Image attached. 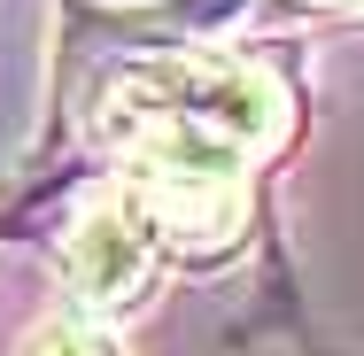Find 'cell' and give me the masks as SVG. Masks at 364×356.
I'll return each mask as SVG.
<instances>
[{
  "instance_id": "1",
  "label": "cell",
  "mask_w": 364,
  "mask_h": 356,
  "mask_svg": "<svg viewBox=\"0 0 364 356\" xmlns=\"http://www.w3.org/2000/svg\"><path fill=\"white\" fill-rule=\"evenodd\" d=\"M109 93L140 101L155 117H178L194 132H218L240 155H272L294 124L287 85L256 63H240V55H155V63H132Z\"/></svg>"
},
{
  "instance_id": "2",
  "label": "cell",
  "mask_w": 364,
  "mask_h": 356,
  "mask_svg": "<svg viewBox=\"0 0 364 356\" xmlns=\"http://www.w3.org/2000/svg\"><path fill=\"white\" fill-rule=\"evenodd\" d=\"M63 264H70V294L77 302H85L93 318H117V310L147 302L155 264H163V240H155V225H147V210L132 194H101V202L70 225Z\"/></svg>"
},
{
  "instance_id": "3",
  "label": "cell",
  "mask_w": 364,
  "mask_h": 356,
  "mask_svg": "<svg viewBox=\"0 0 364 356\" xmlns=\"http://www.w3.org/2000/svg\"><path fill=\"white\" fill-rule=\"evenodd\" d=\"M23 356H117V341H109L101 325H85V318H55V325L31 333Z\"/></svg>"
},
{
  "instance_id": "4",
  "label": "cell",
  "mask_w": 364,
  "mask_h": 356,
  "mask_svg": "<svg viewBox=\"0 0 364 356\" xmlns=\"http://www.w3.org/2000/svg\"><path fill=\"white\" fill-rule=\"evenodd\" d=\"M101 8H155V0H101Z\"/></svg>"
},
{
  "instance_id": "5",
  "label": "cell",
  "mask_w": 364,
  "mask_h": 356,
  "mask_svg": "<svg viewBox=\"0 0 364 356\" xmlns=\"http://www.w3.org/2000/svg\"><path fill=\"white\" fill-rule=\"evenodd\" d=\"M310 8H357V0H310Z\"/></svg>"
}]
</instances>
